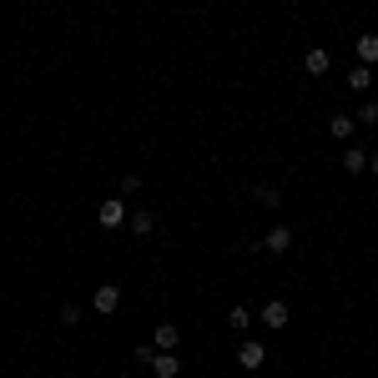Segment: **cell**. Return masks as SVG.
<instances>
[{"instance_id":"1","label":"cell","mask_w":378,"mask_h":378,"mask_svg":"<svg viewBox=\"0 0 378 378\" xmlns=\"http://www.w3.org/2000/svg\"><path fill=\"white\" fill-rule=\"evenodd\" d=\"M96 222H101V227H122V222H126V207H122V197H106V202L96 207Z\"/></svg>"},{"instance_id":"2","label":"cell","mask_w":378,"mask_h":378,"mask_svg":"<svg viewBox=\"0 0 378 378\" xmlns=\"http://www.w3.org/2000/svg\"><path fill=\"white\" fill-rule=\"evenodd\" d=\"M267 328H288V318H293V308L283 303V298H273V303H262V313H257Z\"/></svg>"},{"instance_id":"3","label":"cell","mask_w":378,"mask_h":378,"mask_svg":"<svg viewBox=\"0 0 378 378\" xmlns=\"http://www.w3.org/2000/svg\"><path fill=\"white\" fill-rule=\"evenodd\" d=\"M91 308H96V313H117V308H122V288H117V283H101L96 298H91Z\"/></svg>"},{"instance_id":"4","label":"cell","mask_w":378,"mask_h":378,"mask_svg":"<svg viewBox=\"0 0 378 378\" xmlns=\"http://www.w3.org/2000/svg\"><path fill=\"white\" fill-rule=\"evenodd\" d=\"M262 247H267V252H288V247H293V227H283V222L267 227V232H262Z\"/></svg>"},{"instance_id":"5","label":"cell","mask_w":378,"mask_h":378,"mask_svg":"<svg viewBox=\"0 0 378 378\" xmlns=\"http://www.w3.org/2000/svg\"><path fill=\"white\" fill-rule=\"evenodd\" d=\"M237 363H242V368H262V363H267V348H262L257 338H247V343L237 348Z\"/></svg>"},{"instance_id":"6","label":"cell","mask_w":378,"mask_h":378,"mask_svg":"<svg viewBox=\"0 0 378 378\" xmlns=\"http://www.w3.org/2000/svg\"><path fill=\"white\" fill-rule=\"evenodd\" d=\"M151 373H156V378H177V373H182V358H177V353H156V358H151Z\"/></svg>"},{"instance_id":"7","label":"cell","mask_w":378,"mask_h":378,"mask_svg":"<svg viewBox=\"0 0 378 378\" xmlns=\"http://www.w3.org/2000/svg\"><path fill=\"white\" fill-rule=\"evenodd\" d=\"M151 348H156V353H172V348H177V323H156Z\"/></svg>"},{"instance_id":"8","label":"cell","mask_w":378,"mask_h":378,"mask_svg":"<svg viewBox=\"0 0 378 378\" xmlns=\"http://www.w3.org/2000/svg\"><path fill=\"white\" fill-rule=\"evenodd\" d=\"M358 61H363V66H373V61H378V36H373V31H363V36H358Z\"/></svg>"},{"instance_id":"9","label":"cell","mask_w":378,"mask_h":378,"mask_svg":"<svg viewBox=\"0 0 378 378\" xmlns=\"http://www.w3.org/2000/svg\"><path fill=\"white\" fill-rule=\"evenodd\" d=\"M227 323H232V328H237V333H247V328H252V308H247V303H237V308H227Z\"/></svg>"},{"instance_id":"10","label":"cell","mask_w":378,"mask_h":378,"mask_svg":"<svg viewBox=\"0 0 378 378\" xmlns=\"http://www.w3.org/2000/svg\"><path fill=\"white\" fill-rule=\"evenodd\" d=\"M348 86H353V91H368V86H373V66H363V61H358V66L348 71Z\"/></svg>"},{"instance_id":"11","label":"cell","mask_w":378,"mask_h":378,"mask_svg":"<svg viewBox=\"0 0 378 378\" xmlns=\"http://www.w3.org/2000/svg\"><path fill=\"white\" fill-rule=\"evenodd\" d=\"M328 131H333V141H348V136L358 131V122H353V117H333V122H328Z\"/></svg>"},{"instance_id":"12","label":"cell","mask_w":378,"mask_h":378,"mask_svg":"<svg viewBox=\"0 0 378 378\" xmlns=\"http://www.w3.org/2000/svg\"><path fill=\"white\" fill-rule=\"evenodd\" d=\"M343 167H348V172H363V167H368V146H348V151H343Z\"/></svg>"},{"instance_id":"13","label":"cell","mask_w":378,"mask_h":378,"mask_svg":"<svg viewBox=\"0 0 378 378\" xmlns=\"http://www.w3.org/2000/svg\"><path fill=\"white\" fill-rule=\"evenodd\" d=\"M252 197H257L262 207H283V192H278L273 182H262V187H252Z\"/></svg>"},{"instance_id":"14","label":"cell","mask_w":378,"mask_h":378,"mask_svg":"<svg viewBox=\"0 0 378 378\" xmlns=\"http://www.w3.org/2000/svg\"><path fill=\"white\" fill-rule=\"evenodd\" d=\"M131 232H136V237H151V232H156V217H151V212H136V217H131Z\"/></svg>"},{"instance_id":"15","label":"cell","mask_w":378,"mask_h":378,"mask_svg":"<svg viewBox=\"0 0 378 378\" xmlns=\"http://www.w3.org/2000/svg\"><path fill=\"white\" fill-rule=\"evenodd\" d=\"M308 76H323V71H328V50H308Z\"/></svg>"},{"instance_id":"16","label":"cell","mask_w":378,"mask_h":378,"mask_svg":"<svg viewBox=\"0 0 378 378\" xmlns=\"http://www.w3.org/2000/svg\"><path fill=\"white\" fill-rule=\"evenodd\" d=\"M353 122H358V126H378V106H373V101L358 106V117H353Z\"/></svg>"},{"instance_id":"17","label":"cell","mask_w":378,"mask_h":378,"mask_svg":"<svg viewBox=\"0 0 378 378\" xmlns=\"http://www.w3.org/2000/svg\"><path fill=\"white\" fill-rule=\"evenodd\" d=\"M81 318H86V313H81L76 303H66V308H61V323H66V328H76V323H81Z\"/></svg>"},{"instance_id":"18","label":"cell","mask_w":378,"mask_h":378,"mask_svg":"<svg viewBox=\"0 0 378 378\" xmlns=\"http://www.w3.org/2000/svg\"><path fill=\"white\" fill-rule=\"evenodd\" d=\"M368 167H373V172H378V151H373V156H368Z\"/></svg>"}]
</instances>
